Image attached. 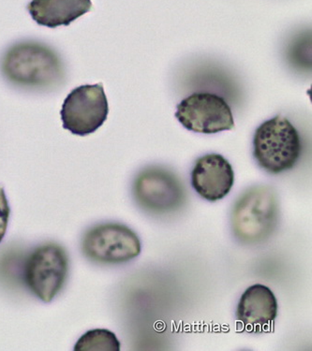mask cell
Instances as JSON below:
<instances>
[{
    "mask_svg": "<svg viewBox=\"0 0 312 351\" xmlns=\"http://www.w3.org/2000/svg\"><path fill=\"white\" fill-rule=\"evenodd\" d=\"M0 71L10 84L29 91L53 90L65 76L58 53L45 43L23 40L5 51Z\"/></svg>",
    "mask_w": 312,
    "mask_h": 351,
    "instance_id": "6da1fadb",
    "label": "cell"
},
{
    "mask_svg": "<svg viewBox=\"0 0 312 351\" xmlns=\"http://www.w3.org/2000/svg\"><path fill=\"white\" fill-rule=\"evenodd\" d=\"M278 219L277 192L268 186H252L232 208V232L237 240L248 245L263 243L277 229Z\"/></svg>",
    "mask_w": 312,
    "mask_h": 351,
    "instance_id": "7a4b0ae2",
    "label": "cell"
},
{
    "mask_svg": "<svg viewBox=\"0 0 312 351\" xmlns=\"http://www.w3.org/2000/svg\"><path fill=\"white\" fill-rule=\"evenodd\" d=\"M302 154L300 135L286 117L277 115L261 124L253 138V157L271 174L296 167Z\"/></svg>",
    "mask_w": 312,
    "mask_h": 351,
    "instance_id": "3957f363",
    "label": "cell"
},
{
    "mask_svg": "<svg viewBox=\"0 0 312 351\" xmlns=\"http://www.w3.org/2000/svg\"><path fill=\"white\" fill-rule=\"evenodd\" d=\"M70 258L62 245L46 242L27 255L23 265V280L28 291L43 303H50L67 283Z\"/></svg>",
    "mask_w": 312,
    "mask_h": 351,
    "instance_id": "277c9868",
    "label": "cell"
},
{
    "mask_svg": "<svg viewBox=\"0 0 312 351\" xmlns=\"http://www.w3.org/2000/svg\"><path fill=\"white\" fill-rule=\"evenodd\" d=\"M84 257L99 265H119L140 255L136 232L121 223L107 222L89 228L81 241Z\"/></svg>",
    "mask_w": 312,
    "mask_h": 351,
    "instance_id": "5b68a950",
    "label": "cell"
},
{
    "mask_svg": "<svg viewBox=\"0 0 312 351\" xmlns=\"http://www.w3.org/2000/svg\"><path fill=\"white\" fill-rule=\"evenodd\" d=\"M132 193L141 208L156 216L179 211L187 202L185 186L172 171L149 166L135 178Z\"/></svg>",
    "mask_w": 312,
    "mask_h": 351,
    "instance_id": "8992f818",
    "label": "cell"
},
{
    "mask_svg": "<svg viewBox=\"0 0 312 351\" xmlns=\"http://www.w3.org/2000/svg\"><path fill=\"white\" fill-rule=\"evenodd\" d=\"M108 114V99L101 84L74 88L64 101L60 112L64 129L78 136L97 132Z\"/></svg>",
    "mask_w": 312,
    "mask_h": 351,
    "instance_id": "52a82bcc",
    "label": "cell"
},
{
    "mask_svg": "<svg viewBox=\"0 0 312 351\" xmlns=\"http://www.w3.org/2000/svg\"><path fill=\"white\" fill-rule=\"evenodd\" d=\"M175 115L187 130L202 134H216L235 128L231 107L224 97L209 92L187 97L176 106Z\"/></svg>",
    "mask_w": 312,
    "mask_h": 351,
    "instance_id": "ba28073f",
    "label": "cell"
},
{
    "mask_svg": "<svg viewBox=\"0 0 312 351\" xmlns=\"http://www.w3.org/2000/svg\"><path fill=\"white\" fill-rule=\"evenodd\" d=\"M235 184V171L229 161L219 154H207L199 158L191 171L194 191L206 201L224 199Z\"/></svg>",
    "mask_w": 312,
    "mask_h": 351,
    "instance_id": "9c48e42d",
    "label": "cell"
},
{
    "mask_svg": "<svg viewBox=\"0 0 312 351\" xmlns=\"http://www.w3.org/2000/svg\"><path fill=\"white\" fill-rule=\"evenodd\" d=\"M278 304L268 287L255 284L245 289L237 304V317L249 332H261L278 316Z\"/></svg>",
    "mask_w": 312,
    "mask_h": 351,
    "instance_id": "30bf717a",
    "label": "cell"
},
{
    "mask_svg": "<svg viewBox=\"0 0 312 351\" xmlns=\"http://www.w3.org/2000/svg\"><path fill=\"white\" fill-rule=\"evenodd\" d=\"M91 8V0H32L27 10L38 25L55 28L68 27Z\"/></svg>",
    "mask_w": 312,
    "mask_h": 351,
    "instance_id": "8fae6325",
    "label": "cell"
},
{
    "mask_svg": "<svg viewBox=\"0 0 312 351\" xmlns=\"http://www.w3.org/2000/svg\"><path fill=\"white\" fill-rule=\"evenodd\" d=\"M119 340L111 330L94 329L82 335L76 342L74 350L78 351H119Z\"/></svg>",
    "mask_w": 312,
    "mask_h": 351,
    "instance_id": "7c38bea8",
    "label": "cell"
},
{
    "mask_svg": "<svg viewBox=\"0 0 312 351\" xmlns=\"http://www.w3.org/2000/svg\"><path fill=\"white\" fill-rule=\"evenodd\" d=\"M10 216H11V207H10L4 189L0 186V243L6 234Z\"/></svg>",
    "mask_w": 312,
    "mask_h": 351,
    "instance_id": "4fadbf2b",
    "label": "cell"
}]
</instances>
